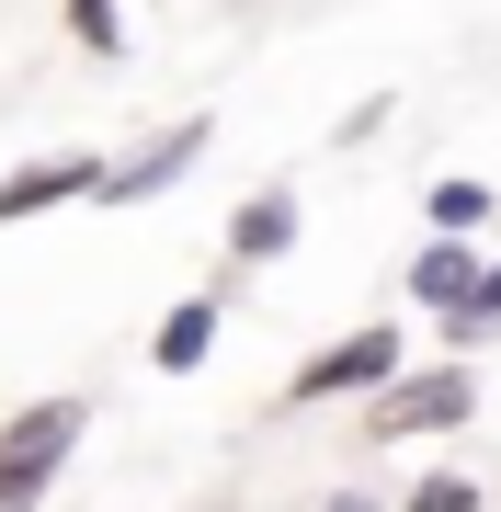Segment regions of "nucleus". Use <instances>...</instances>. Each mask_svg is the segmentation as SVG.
I'll return each mask as SVG.
<instances>
[{"mask_svg":"<svg viewBox=\"0 0 501 512\" xmlns=\"http://www.w3.org/2000/svg\"><path fill=\"white\" fill-rule=\"evenodd\" d=\"M479 421V365L467 353H433V365H410L399 387H376L365 410H353V433L365 444H433V433H467Z\"/></svg>","mask_w":501,"mask_h":512,"instance_id":"nucleus-1","label":"nucleus"},{"mask_svg":"<svg viewBox=\"0 0 501 512\" xmlns=\"http://www.w3.org/2000/svg\"><path fill=\"white\" fill-rule=\"evenodd\" d=\"M80 433H92V399H23L0 421V512H46V490L80 456Z\"/></svg>","mask_w":501,"mask_h":512,"instance_id":"nucleus-2","label":"nucleus"},{"mask_svg":"<svg viewBox=\"0 0 501 512\" xmlns=\"http://www.w3.org/2000/svg\"><path fill=\"white\" fill-rule=\"evenodd\" d=\"M410 376V330L388 319H365V330H342V342H319L297 376H285V410H365L376 387H399Z\"/></svg>","mask_w":501,"mask_h":512,"instance_id":"nucleus-3","label":"nucleus"},{"mask_svg":"<svg viewBox=\"0 0 501 512\" xmlns=\"http://www.w3.org/2000/svg\"><path fill=\"white\" fill-rule=\"evenodd\" d=\"M205 148H217V114H183V126L137 137L126 160H103V194H92V205H160V194H171V183H183V171L205 160Z\"/></svg>","mask_w":501,"mask_h":512,"instance_id":"nucleus-4","label":"nucleus"},{"mask_svg":"<svg viewBox=\"0 0 501 512\" xmlns=\"http://www.w3.org/2000/svg\"><path fill=\"white\" fill-rule=\"evenodd\" d=\"M92 194H103V160H92V148H35V160L0 171V228L57 217V205H92Z\"/></svg>","mask_w":501,"mask_h":512,"instance_id":"nucleus-5","label":"nucleus"},{"mask_svg":"<svg viewBox=\"0 0 501 512\" xmlns=\"http://www.w3.org/2000/svg\"><path fill=\"white\" fill-rule=\"evenodd\" d=\"M479 285H490V239H422V251H410V274H399V296H410L433 330H456Z\"/></svg>","mask_w":501,"mask_h":512,"instance_id":"nucleus-6","label":"nucleus"},{"mask_svg":"<svg viewBox=\"0 0 501 512\" xmlns=\"http://www.w3.org/2000/svg\"><path fill=\"white\" fill-rule=\"evenodd\" d=\"M297 228H308L297 183H251L240 205H228V262H240V274H262V262H285V251H297Z\"/></svg>","mask_w":501,"mask_h":512,"instance_id":"nucleus-7","label":"nucleus"},{"mask_svg":"<svg viewBox=\"0 0 501 512\" xmlns=\"http://www.w3.org/2000/svg\"><path fill=\"white\" fill-rule=\"evenodd\" d=\"M217 330H228V296H217V285L171 296V319L149 330V365H160V376H194L205 353H217Z\"/></svg>","mask_w":501,"mask_h":512,"instance_id":"nucleus-8","label":"nucleus"},{"mask_svg":"<svg viewBox=\"0 0 501 512\" xmlns=\"http://www.w3.org/2000/svg\"><path fill=\"white\" fill-rule=\"evenodd\" d=\"M422 228H433V239H490V228H501V194L479 183V171H445V183L422 194Z\"/></svg>","mask_w":501,"mask_h":512,"instance_id":"nucleus-9","label":"nucleus"},{"mask_svg":"<svg viewBox=\"0 0 501 512\" xmlns=\"http://www.w3.org/2000/svg\"><path fill=\"white\" fill-rule=\"evenodd\" d=\"M399 512H501V501H490L467 467H422V478L399 490Z\"/></svg>","mask_w":501,"mask_h":512,"instance_id":"nucleus-10","label":"nucleus"},{"mask_svg":"<svg viewBox=\"0 0 501 512\" xmlns=\"http://www.w3.org/2000/svg\"><path fill=\"white\" fill-rule=\"evenodd\" d=\"M69 46L80 57H126V0H69Z\"/></svg>","mask_w":501,"mask_h":512,"instance_id":"nucleus-11","label":"nucleus"},{"mask_svg":"<svg viewBox=\"0 0 501 512\" xmlns=\"http://www.w3.org/2000/svg\"><path fill=\"white\" fill-rule=\"evenodd\" d=\"M445 342H456V353H490V342H501V251H490V285L467 296V319L445 330Z\"/></svg>","mask_w":501,"mask_h":512,"instance_id":"nucleus-12","label":"nucleus"},{"mask_svg":"<svg viewBox=\"0 0 501 512\" xmlns=\"http://www.w3.org/2000/svg\"><path fill=\"white\" fill-rule=\"evenodd\" d=\"M319 512H399V501H376V490H331Z\"/></svg>","mask_w":501,"mask_h":512,"instance_id":"nucleus-13","label":"nucleus"},{"mask_svg":"<svg viewBox=\"0 0 501 512\" xmlns=\"http://www.w3.org/2000/svg\"><path fill=\"white\" fill-rule=\"evenodd\" d=\"M490 251H501V228H490Z\"/></svg>","mask_w":501,"mask_h":512,"instance_id":"nucleus-14","label":"nucleus"}]
</instances>
